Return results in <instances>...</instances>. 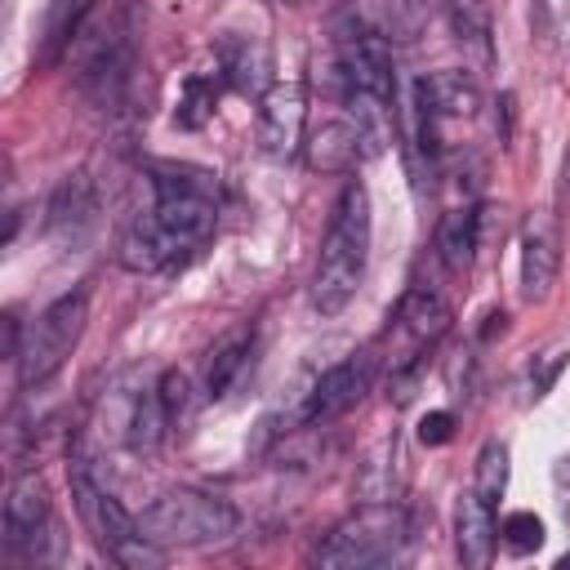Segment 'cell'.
I'll use <instances>...</instances> for the list:
<instances>
[{"label":"cell","mask_w":570,"mask_h":570,"mask_svg":"<svg viewBox=\"0 0 570 570\" xmlns=\"http://www.w3.org/2000/svg\"><path fill=\"white\" fill-rule=\"evenodd\" d=\"M151 191H156L151 209L138 214L120 236V267L129 272L169 267L174 258L205 245L218 223V183L205 169L156 165Z\"/></svg>","instance_id":"obj_1"},{"label":"cell","mask_w":570,"mask_h":570,"mask_svg":"<svg viewBox=\"0 0 570 570\" xmlns=\"http://www.w3.org/2000/svg\"><path fill=\"white\" fill-rule=\"evenodd\" d=\"M566 356H570V343H561V347L534 356V365H530V374H525V401H543V396L552 392V383H557Z\"/></svg>","instance_id":"obj_24"},{"label":"cell","mask_w":570,"mask_h":570,"mask_svg":"<svg viewBox=\"0 0 570 570\" xmlns=\"http://www.w3.org/2000/svg\"><path fill=\"white\" fill-rule=\"evenodd\" d=\"M410 543V525L401 517V508L392 503H370L361 508L356 517L338 521L312 552L316 566H330V570H361V566H387L405 552Z\"/></svg>","instance_id":"obj_6"},{"label":"cell","mask_w":570,"mask_h":570,"mask_svg":"<svg viewBox=\"0 0 570 570\" xmlns=\"http://www.w3.org/2000/svg\"><path fill=\"white\" fill-rule=\"evenodd\" d=\"M499 534H503V543L512 552H534L543 543V521L534 512H508L503 525H499Z\"/></svg>","instance_id":"obj_25"},{"label":"cell","mask_w":570,"mask_h":570,"mask_svg":"<svg viewBox=\"0 0 570 570\" xmlns=\"http://www.w3.org/2000/svg\"><path fill=\"white\" fill-rule=\"evenodd\" d=\"M142 534L160 548H214L236 534V512L205 490H165L142 512Z\"/></svg>","instance_id":"obj_5"},{"label":"cell","mask_w":570,"mask_h":570,"mask_svg":"<svg viewBox=\"0 0 570 570\" xmlns=\"http://www.w3.org/2000/svg\"><path fill=\"white\" fill-rule=\"evenodd\" d=\"M281 4H312V0H281Z\"/></svg>","instance_id":"obj_28"},{"label":"cell","mask_w":570,"mask_h":570,"mask_svg":"<svg viewBox=\"0 0 570 570\" xmlns=\"http://www.w3.org/2000/svg\"><path fill=\"white\" fill-rule=\"evenodd\" d=\"M450 432H454V414H445V410H432V414L419 423V436H423L428 445H445Z\"/></svg>","instance_id":"obj_26"},{"label":"cell","mask_w":570,"mask_h":570,"mask_svg":"<svg viewBox=\"0 0 570 570\" xmlns=\"http://www.w3.org/2000/svg\"><path fill=\"white\" fill-rule=\"evenodd\" d=\"M85 321H89V294H85V289L53 298V303L22 330V343H18V356H13V361H18V383H22V387L49 383V379L67 365L71 347L80 343Z\"/></svg>","instance_id":"obj_7"},{"label":"cell","mask_w":570,"mask_h":570,"mask_svg":"<svg viewBox=\"0 0 570 570\" xmlns=\"http://www.w3.org/2000/svg\"><path fill=\"white\" fill-rule=\"evenodd\" d=\"M94 214H98V196H94V183L85 174H67L53 196H49V236L58 240H80L89 227H94Z\"/></svg>","instance_id":"obj_14"},{"label":"cell","mask_w":570,"mask_h":570,"mask_svg":"<svg viewBox=\"0 0 570 570\" xmlns=\"http://www.w3.org/2000/svg\"><path fill=\"white\" fill-rule=\"evenodd\" d=\"M169 432V410L160 401V383L156 387H142L129 405V423H125V436H129V450L134 454H156L160 441Z\"/></svg>","instance_id":"obj_19"},{"label":"cell","mask_w":570,"mask_h":570,"mask_svg":"<svg viewBox=\"0 0 570 570\" xmlns=\"http://www.w3.org/2000/svg\"><path fill=\"white\" fill-rule=\"evenodd\" d=\"M71 499H76V512L80 521L89 525V534L102 543V552L129 570H147V566H160L165 561V548L151 543L142 534V521H134L116 494H107L94 472H89V459L76 454L71 459Z\"/></svg>","instance_id":"obj_4"},{"label":"cell","mask_w":570,"mask_h":570,"mask_svg":"<svg viewBox=\"0 0 570 570\" xmlns=\"http://www.w3.org/2000/svg\"><path fill=\"white\" fill-rule=\"evenodd\" d=\"M414 102L428 107L436 120H468L481 107V85L472 71H432L414 80Z\"/></svg>","instance_id":"obj_13"},{"label":"cell","mask_w":570,"mask_h":570,"mask_svg":"<svg viewBox=\"0 0 570 570\" xmlns=\"http://www.w3.org/2000/svg\"><path fill=\"white\" fill-rule=\"evenodd\" d=\"M267 49L254 36H227L218 45V76L240 94H267Z\"/></svg>","instance_id":"obj_16"},{"label":"cell","mask_w":570,"mask_h":570,"mask_svg":"<svg viewBox=\"0 0 570 570\" xmlns=\"http://www.w3.org/2000/svg\"><path fill=\"white\" fill-rule=\"evenodd\" d=\"M214 102H218V76H191L187 89H183V102H178V125L183 129L205 125Z\"/></svg>","instance_id":"obj_22"},{"label":"cell","mask_w":570,"mask_h":570,"mask_svg":"<svg viewBox=\"0 0 570 570\" xmlns=\"http://www.w3.org/2000/svg\"><path fill=\"white\" fill-rule=\"evenodd\" d=\"M445 325H450V307H445V298H441L436 289H428V285L410 289V294L401 298L396 316H392V330L405 338V356H401L392 370L423 365V352L445 334Z\"/></svg>","instance_id":"obj_11"},{"label":"cell","mask_w":570,"mask_h":570,"mask_svg":"<svg viewBox=\"0 0 570 570\" xmlns=\"http://www.w3.org/2000/svg\"><path fill=\"white\" fill-rule=\"evenodd\" d=\"M503 485H508V445L503 441H485L481 454H476V485L472 490L494 503L503 494Z\"/></svg>","instance_id":"obj_23"},{"label":"cell","mask_w":570,"mask_h":570,"mask_svg":"<svg viewBox=\"0 0 570 570\" xmlns=\"http://www.w3.org/2000/svg\"><path fill=\"white\" fill-rule=\"evenodd\" d=\"M557 267H561L557 223L548 214H530L525 227H521V298L543 303L557 285Z\"/></svg>","instance_id":"obj_12"},{"label":"cell","mask_w":570,"mask_h":570,"mask_svg":"<svg viewBox=\"0 0 570 570\" xmlns=\"http://www.w3.org/2000/svg\"><path fill=\"white\" fill-rule=\"evenodd\" d=\"M249 356H254V338H249V334H232V338H223V343L214 347V361H209V374H205V392H209L214 401L227 396V392L240 383Z\"/></svg>","instance_id":"obj_21"},{"label":"cell","mask_w":570,"mask_h":570,"mask_svg":"<svg viewBox=\"0 0 570 570\" xmlns=\"http://www.w3.org/2000/svg\"><path fill=\"white\" fill-rule=\"evenodd\" d=\"M365 263H370V196L361 183H347L334 200L321 240V258L312 272V307L321 316H338L356 298L365 281Z\"/></svg>","instance_id":"obj_2"},{"label":"cell","mask_w":570,"mask_h":570,"mask_svg":"<svg viewBox=\"0 0 570 570\" xmlns=\"http://www.w3.org/2000/svg\"><path fill=\"white\" fill-rule=\"evenodd\" d=\"M494 539H499V521H494V503L476 490H468L459 499V512H454V543H459V557L463 566H490L494 557Z\"/></svg>","instance_id":"obj_15"},{"label":"cell","mask_w":570,"mask_h":570,"mask_svg":"<svg viewBox=\"0 0 570 570\" xmlns=\"http://www.w3.org/2000/svg\"><path fill=\"white\" fill-rule=\"evenodd\" d=\"M557 218H570V147H566L561 174H557Z\"/></svg>","instance_id":"obj_27"},{"label":"cell","mask_w":570,"mask_h":570,"mask_svg":"<svg viewBox=\"0 0 570 570\" xmlns=\"http://www.w3.org/2000/svg\"><path fill=\"white\" fill-rule=\"evenodd\" d=\"M4 548L22 561H49L58 552L53 503L40 476H18L4 499Z\"/></svg>","instance_id":"obj_8"},{"label":"cell","mask_w":570,"mask_h":570,"mask_svg":"<svg viewBox=\"0 0 570 570\" xmlns=\"http://www.w3.org/2000/svg\"><path fill=\"white\" fill-rule=\"evenodd\" d=\"M450 27L459 49L472 58L476 71L490 67L494 58V36H490V4L485 0H450Z\"/></svg>","instance_id":"obj_18"},{"label":"cell","mask_w":570,"mask_h":570,"mask_svg":"<svg viewBox=\"0 0 570 570\" xmlns=\"http://www.w3.org/2000/svg\"><path fill=\"white\" fill-rule=\"evenodd\" d=\"M356 160H365V156H361V138H356V129H352L347 116H330V120H321L312 129V138H307V165L312 169L343 174Z\"/></svg>","instance_id":"obj_17"},{"label":"cell","mask_w":570,"mask_h":570,"mask_svg":"<svg viewBox=\"0 0 570 570\" xmlns=\"http://www.w3.org/2000/svg\"><path fill=\"white\" fill-rule=\"evenodd\" d=\"M436 249L445 258L450 272H463L472 267V254L481 249V223H476V209H450L436 227Z\"/></svg>","instance_id":"obj_20"},{"label":"cell","mask_w":570,"mask_h":570,"mask_svg":"<svg viewBox=\"0 0 570 570\" xmlns=\"http://www.w3.org/2000/svg\"><path fill=\"white\" fill-rule=\"evenodd\" d=\"M138 13L134 4H120L107 22H85L76 36L80 62H76V80L80 94L94 98L98 107H116L134 80L138 67Z\"/></svg>","instance_id":"obj_3"},{"label":"cell","mask_w":570,"mask_h":570,"mask_svg":"<svg viewBox=\"0 0 570 570\" xmlns=\"http://www.w3.org/2000/svg\"><path fill=\"white\" fill-rule=\"evenodd\" d=\"M303 116H307L303 85L272 80L267 94H258V147L276 160H289L303 142Z\"/></svg>","instance_id":"obj_10"},{"label":"cell","mask_w":570,"mask_h":570,"mask_svg":"<svg viewBox=\"0 0 570 570\" xmlns=\"http://www.w3.org/2000/svg\"><path fill=\"white\" fill-rule=\"evenodd\" d=\"M370 383H374V356H370V352H356V356L330 365V370L312 383V392H307L303 423L325 428V423L343 419L352 405H361V396L370 392Z\"/></svg>","instance_id":"obj_9"}]
</instances>
